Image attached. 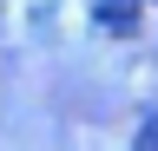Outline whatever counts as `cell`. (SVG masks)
I'll use <instances>...</instances> for the list:
<instances>
[{"instance_id":"obj_2","label":"cell","mask_w":158,"mask_h":151,"mask_svg":"<svg viewBox=\"0 0 158 151\" xmlns=\"http://www.w3.org/2000/svg\"><path fill=\"white\" fill-rule=\"evenodd\" d=\"M132 151H158V112H145V118H138V131H132Z\"/></svg>"},{"instance_id":"obj_1","label":"cell","mask_w":158,"mask_h":151,"mask_svg":"<svg viewBox=\"0 0 158 151\" xmlns=\"http://www.w3.org/2000/svg\"><path fill=\"white\" fill-rule=\"evenodd\" d=\"M99 26H106V33H132V26H138V13H132V7H118V0H112V7L99 0Z\"/></svg>"}]
</instances>
